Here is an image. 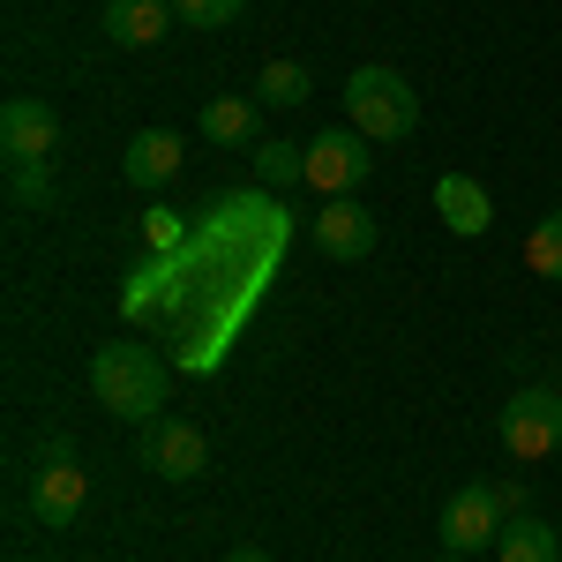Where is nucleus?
<instances>
[{
  "mask_svg": "<svg viewBox=\"0 0 562 562\" xmlns=\"http://www.w3.org/2000/svg\"><path fill=\"white\" fill-rule=\"evenodd\" d=\"M8 195H15V203H53V173H45V158H38V166H8Z\"/></svg>",
  "mask_w": 562,
  "mask_h": 562,
  "instance_id": "nucleus-19",
  "label": "nucleus"
},
{
  "mask_svg": "<svg viewBox=\"0 0 562 562\" xmlns=\"http://www.w3.org/2000/svg\"><path fill=\"white\" fill-rule=\"evenodd\" d=\"M53 143H60V113L45 98H8L0 105V150H8V166H38V158H53Z\"/></svg>",
  "mask_w": 562,
  "mask_h": 562,
  "instance_id": "nucleus-8",
  "label": "nucleus"
},
{
  "mask_svg": "<svg viewBox=\"0 0 562 562\" xmlns=\"http://www.w3.org/2000/svg\"><path fill=\"white\" fill-rule=\"evenodd\" d=\"M143 240H150V248H158V256H173V248H180V217L166 211V203H158V211L143 217Z\"/></svg>",
  "mask_w": 562,
  "mask_h": 562,
  "instance_id": "nucleus-20",
  "label": "nucleus"
},
{
  "mask_svg": "<svg viewBox=\"0 0 562 562\" xmlns=\"http://www.w3.org/2000/svg\"><path fill=\"white\" fill-rule=\"evenodd\" d=\"M315 248L338 256V262H360L368 248H375V217L360 211L352 195H330V203L315 211Z\"/></svg>",
  "mask_w": 562,
  "mask_h": 562,
  "instance_id": "nucleus-9",
  "label": "nucleus"
},
{
  "mask_svg": "<svg viewBox=\"0 0 562 562\" xmlns=\"http://www.w3.org/2000/svg\"><path fill=\"white\" fill-rule=\"evenodd\" d=\"M495 503H503V518H525V487H518V480H503V487H495Z\"/></svg>",
  "mask_w": 562,
  "mask_h": 562,
  "instance_id": "nucleus-21",
  "label": "nucleus"
},
{
  "mask_svg": "<svg viewBox=\"0 0 562 562\" xmlns=\"http://www.w3.org/2000/svg\"><path fill=\"white\" fill-rule=\"evenodd\" d=\"M225 562H270V555H262V548H233Z\"/></svg>",
  "mask_w": 562,
  "mask_h": 562,
  "instance_id": "nucleus-22",
  "label": "nucleus"
},
{
  "mask_svg": "<svg viewBox=\"0 0 562 562\" xmlns=\"http://www.w3.org/2000/svg\"><path fill=\"white\" fill-rule=\"evenodd\" d=\"M495 555H503V562H562V540H555V525H540L532 510H525V518L503 525Z\"/></svg>",
  "mask_w": 562,
  "mask_h": 562,
  "instance_id": "nucleus-14",
  "label": "nucleus"
},
{
  "mask_svg": "<svg viewBox=\"0 0 562 562\" xmlns=\"http://www.w3.org/2000/svg\"><path fill=\"white\" fill-rule=\"evenodd\" d=\"M173 0H105V38L128 45V53H143V45H166V31H173Z\"/></svg>",
  "mask_w": 562,
  "mask_h": 562,
  "instance_id": "nucleus-11",
  "label": "nucleus"
},
{
  "mask_svg": "<svg viewBox=\"0 0 562 562\" xmlns=\"http://www.w3.org/2000/svg\"><path fill=\"white\" fill-rule=\"evenodd\" d=\"M256 105H307V68L301 60H270L256 76Z\"/></svg>",
  "mask_w": 562,
  "mask_h": 562,
  "instance_id": "nucleus-16",
  "label": "nucleus"
},
{
  "mask_svg": "<svg viewBox=\"0 0 562 562\" xmlns=\"http://www.w3.org/2000/svg\"><path fill=\"white\" fill-rule=\"evenodd\" d=\"M135 458H143L158 480H195L203 465H211V442H203V428H188V420H173V413H158V420H143Z\"/></svg>",
  "mask_w": 562,
  "mask_h": 562,
  "instance_id": "nucleus-6",
  "label": "nucleus"
},
{
  "mask_svg": "<svg viewBox=\"0 0 562 562\" xmlns=\"http://www.w3.org/2000/svg\"><path fill=\"white\" fill-rule=\"evenodd\" d=\"M503 525L510 518H503L495 487H487V480H465V487L442 503V525H435V532H442V555H480V548L503 540Z\"/></svg>",
  "mask_w": 562,
  "mask_h": 562,
  "instance_id": "nucleus-4",
  "label": "nucleus"
},
{
  "mask_svg": "<svg viewBox=\"0 0 562 562\" xmlns=\"http://www.w3.org/2000/svg\"><path fill=\"white\" fill-rule=\"evenodd\" d=\"M240 8L248 0H173V15L188 31H225V23H240Z\"/></svg>",
  "mask_w": 562,
  "mask_h": 562,
  "instance_id": "nucleus-18",
  "label": "nucleus"
},
{
  "mask_svg": "<svg viewBox=\"0 0 562 562\" xmlns=\"http://www.w3.org/2000/svg\"><path fill=\"white\" fill-rule=\"evenodd\" d=\"M90 390H98V405L105 413H121V420H158L166 413V360L143 346V338H113V346H98L90 360Z\"/></svg>",
  "mask_w": 562,
  "mask_h": 562,
  "instance_id": "nucleus-1",
  "label": "nucleus"
},
{
  "mask_svg": "<svg viewBox=\"0 0 562 562\" xmlns=\"http://www.w3.org/2000/svg\"><path fill=\"white\" fill-rule=\"evenodd\" d=\"M503 450L525 458V465L548 458V450H562V390L555 383H532L503 405Z\"/></svg>",
  "mask_w": 562,
  "mask_h": 562,
  "instance_id": "nucleus-3",
  "label": "nucleus"
},
{
  "mask_svg": "<svg viewBox=\"0 0 562 562\" xmlns=\"http://www.w3.org/2000/svg\"><path fill=\"white\" fill-rule=\"evenodd\" d=\"M525 262H532L540 278H555V285H562V211H548L540 225H532V240H525Z\"/></svg>",
  "mask_w": 562,
  "mask_h": 562,
  "instance_id": "nucleus-17",
  "label": "nucleus"
},
{
  "mask_svg": "<svg viewBox=\"0 0 562 562\" xmlns=\"http://www.w3.org/2000/svg\"><path fill=\"white\" fill-rule=\"evenodd\" d=\"M435 562H473V555H435Z\"/></svg>",
  "mask_w": 562,
  "mask_h": 562,
  "instance_id": "nucleus-23",
  "label": "nucleus"
},
{
  "mask_svg": "<svg viewBox=\"0 0 562 562\" xmlns=\"http://www.w3.org/2000/svg\"><path fill=\"white\" fill-rule=\"evenodd\" d=\"M368 173H375V158H368V135H360V128H323L315 143H307V188H323V195H352Z\"/></svg>",
  "mask_w": 562,
  "mask_h": 562,
  "instance_id": "nucleus-7",
  "label": "nucleus"
},
{
  "mask_svg": "<svg viewBox=\"0 0 562 562\" xmlns=\"http://www.w3.org/2000/svg\"><path fill=\"white\" fill-rule=\"evenodd\" d=\"M31 510L45 525H76L83 518V465H76V442L53 435L38 450V473H31Z\"/></svg>",
  "mask_w": 562,
  "mask_h": 562,
  "instance_id": "nucleus-5",
  "label": "nucleus"
},
{
  "mask_svg": "<svg viewBox=\"0 0 562 562\" xmlns=\"http://www.w3.org/2000/svg\"><path fill=\"white\" fill-rule=\"evenodd\" d=\"M256 180L262 188H301L307 180V143H256Z\"/></svg>",
  "mask_w": 562,
  "mask_h": 562,
  "instance_id": "nucleus-15",
  "label": "nucleus"
},
{
  "mask_svg": "<svg viewBox=\"0 0 562 562\" xmlns=\"http://www.w3.org/2000/svg\"><path fill=\"white\" fill-rule=\"evenodd\" d=\"M256 121H262L256 98H211V105H203V135H211L217 150H240V143H256Z\"/></svg>",
  "mask_w": 562,
  "mask_h": 562,
  "instance_id": "nucleus-13",
  "label": "nucleus"
},
{
  "mask_svg": "<svg viewBox=\"0 0 562 562\" xmlns=\"http://www.w3.org/2000/svg\"><path fill=\"white\" fill-rule=\"evenodd\" d=\"M121 173H128L135 188H150V195H158V188H173V173H180V135L173 128H143L128 150H121Z\"/></svg>",
  "mask_w": 562,
  "mask_h": 562,
  "instance_id": "nucleus-12",
  "label": "nucleus"
},
{
  "mask_svg": "<svg viewBox=\"0 0 562 562\" xmlns=\"http://www.w3.org/2000/svg\"><path fill=\"white\" fill-rule=\"evenodd\" d=\"M435 217H442L458 240H480V233L495 225V195H487L473 173H442L435 180Z\"/></svg>",
  "mask_w": 562,
  "mask_h": 562,
  "instance_id": "nucleus-10",
  "label": "nucleus"
},
{
  "mask_svg": "<svg viewBox=\"0 0 562 562\" xmlns=\"http://www.w3.org/2000/svg\"><path fill=\"white\" fill-rule=\"evenodd\" d=\"M346 128H360L368 143H405L420 128V98H413V83L397 68L368 60V68L346 76Z\"/></svg>",
  "mask_w": 562,
  "mask_h": 562,
  "instance_id": "nucleus-2",
  "label": "nucleus"
}]
</instances>
